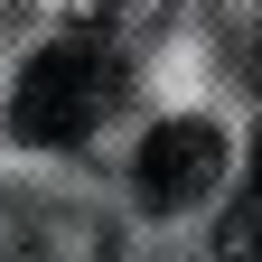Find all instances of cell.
Masks as SVG:
<instances>
[{
    "label": "cell",
    "mask_w": 262,
    "mask_h": 262,
    "mask_svg": "<svg viewBox=\"0 0 262 262\" xmlns=\"http://www.w3.org/2000/svg\"><path fill=\"white\" fill-rule=\"evenodd\" d=\"M113 113V56L94 47V38H56L28 56V75L10 94V131L28 150H66V141H84L94 122Z\"/></svg>",
    "instance_id": "obj_1"
},
{
    "label": "cell",
    "mask_w": 262,
    "mask_h": 262,
    "mask_svg": "<svg viewBox=\"0 0 262 262\" xmlns=\"http://www.w3.org/2000/svg\"><path fill=\"white\" fill-rule=\"evenodd\" d=\"M215 262H262V131H253L244 196H234V206H225V225H215Z\"/></svg>",
    "instance_id": "obj_3"
},
{
    "label": "cell",
    "mask_w": 262,
    "mask_h": 262,
    "mask_svg": "<svg viewBox=\"0 0 262 262\" xmlns=\"http://www.w3.org/2000/svg\"><path fill=\"white\" fill-rule=\"evenodd\" d=\"M131 187H141L150 215H178L196 196H215L225 187V131L215 122H159L141 141V159H131Z\"/></svg>",
    "instance_id": "obj_2"
}]
</instances>
